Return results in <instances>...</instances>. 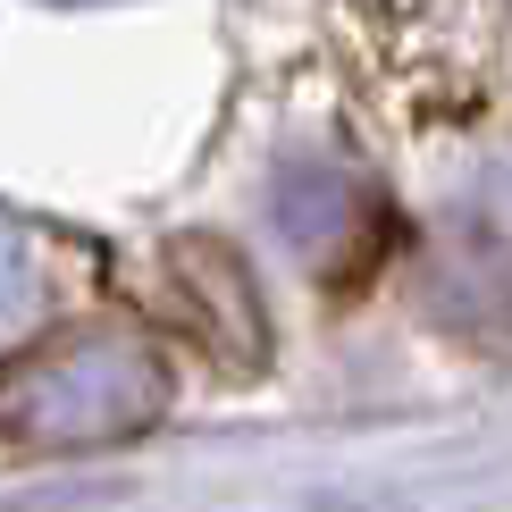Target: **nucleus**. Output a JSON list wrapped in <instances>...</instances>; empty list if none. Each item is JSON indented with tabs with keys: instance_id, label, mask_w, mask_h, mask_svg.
<instances>
[{
	"instance_id": "obj_1",
	"label": "nucleus",
	"mask_w": 512,
	"mask_h": 512,
	"mask_svg": "<svg viewBox=\"0 0 512 512\" xmlns=\"http://www.w3.org/2000/svg\"><path fill=\"white\" fill-rule=\"evenodd\" d=\"M177 403V370L152 319H68L0 370V437L17 454H93L143 437Z\"/></svg>"
},
{
	"instance_id": "obj_2",
	"label": "nucleus",
	"mask_w": 512,
	"mask_h": 512,
	"mask_svg": "<svg viewBox=\"0 0 512 512\" xmlns=\"http://www.w3.org/2000/svg\"><path fill=\"white\" fill-rule=\"evenodd\" d=\"M345 68L361 101H378L403 135L462 126L487 110L504 59V9H462V0H378V9H336Z\"/></svg>"
},
{
	"instance_id": "obj_3",
	"label": "nucleus",
	"mask_w": 512,
	"mask_h": 512,
	"mask_svg": "<svg viewBox=\"0 0 512 512\" xmlns=\"http://www.w3.org/2000/svg\"><path fill=\"white\" fill-rule=\"evenodd\" d=\"M143 286H152L160 336L194 345L210 370H261L269 319H261V294H252V269L219 236H168L143 269Z\"/></svg>"
}]
</instances>
